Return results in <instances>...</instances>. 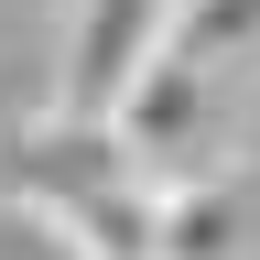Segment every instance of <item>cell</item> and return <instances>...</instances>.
Instances as JSON below:
<instances>
[{"instance_id":"6da1fadb","label":"cell","mask_w":260,"mask_h":260,"mask_svg":"<svg viewBox=\"0 0 260 260\" xmlns=\"http://www.w3.org/2000/svg\"><path fill=\"white\" fill-rule=\"evenodd\" d=\"M217 119H228V87L206 76V65H141L130 76V98L109 109V130H119V152L141 162V184H206V174H228L217 162Z\"/></svg>"},{"instance_id":"7a4b0ae2","label":"cell","mask_w":260,"mask_h":260,"mask_svg":"<svg viewBox=\"0 0 260 260\" xmlns=\"http://www.w3.org/2000/svg\"><path fill=\"white\" fill-rule=\"evenodd\" d=\"M174 11L184 0H65V65H54V98L87 119H109L130 76L141 65H162V44H174Z\"/></svg>"},{"instance_id":"3957f363","label":"cell","mask_w":260,"mask_h":260,"mask_svg":"<svg viewBox=\"0 0 260 260\" xmlns=\"http://www.w3.org/2000/svg\"><path fill=\"white\" fill-rule=\"evenodd\" d=\"M54 249H76V260H162V184H98L76 195V206H54V217H32Z\"/></svg>"},{"instance_id":"277c9868","label":"cell","mask_w":260,"mask_h":260,"mask_svg":"<svg viewBox=\"0 0 260 260\" xmlns=\"http://www.w3.org/2000/svg\"><path fill=\"white\" fill-rule=\"evenodd\" d=\"M162 260H239V174L162 184Z\"/></svg>"},{"instance_id":"5b68a950","label":"cell","mask_w":260,"mask_h":260,"mask_svg":"<svg viewBox=\"0 0 260 260\" xmlns=\"http://www.w3.org/2000/svg\"><path fill=\"white\" fill-rule=\"evenodd\" d=\"M174 65H206L228 87V65H260V0H184L174 11Z\"/></svg>"}]
</instances>
